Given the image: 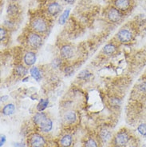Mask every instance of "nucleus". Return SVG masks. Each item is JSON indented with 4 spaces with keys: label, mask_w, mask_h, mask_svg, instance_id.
I'll return each mask as SVG.
<instances>
[{
    "label": "nucleus",
    "mask_w": 146,
    "mask_h": 147,
    "mask_svg": "<svg viewBox=\"0 0 146 147\" xmlns=\"http://www.w3.org/2000/svg\"><path fill=\"white\" fill-rule=\"evenodd\" d=\"M33 121L38 126H39L42 132H49L51 130L53 122L42 112H39L35 114L34 116Z\"/></svg>",
    "instance_id": "nucleus-1"
},
{
    "label": "nucleus",
    "mask_w": 146,
    "mask_h": 147,
    "mask_svg": "<svg viewBox=\"0 0 146 147\" xmlns=\"http://www.w3.org/2000/svg\"><path fill=\"white\" fill-rule=\"evenodd\" d=\"M31 26L36 32L44 33L47 30L48 26L46 22L42 18H36L31 22Z\"/></svg>",
    "instance_id": "nucleus-2"
},
{
    "label": "nucleus",
    "mask_w": 146,
    "mask_h": 147,
    "mask_svg": "<svg viewBox=\"0 0 146 147\" xmlns=\"http://www.w3.org/2000/svg\"><path fill=\"white\" fill-rule=\"evenodd\" d=\"M129 141V136L128 134L124 131H120L116 134L114 140H113V142L116 146L122 147L124 146L128 143Z\"/></svg>",
    "instance_id": "nucleus-3"
},
{
    "label": "nucleus",
    "mask_w": 146,
    "mask_h": 147,
    "mask_svg": "<svg viewBox=\"0 0 146 147\" xmlns=\"http://www.w3.org/2000/svg\"><path fill=\"white\" fill-rule=\"evenodd\" d=\"M42 38L38 34L32 33L28 36V43L33 48H38L42 45Z\"/></svg>",
    "instance_id": "nucleus-4"
},
{
    "label": "nucleus",
    "mask_w": 146,
    "mask_h": 147,
    "mask_svg": "<svg viewBox=\"0 0 146 147\" xmlns=\"http://www.w3.org/2000/svg\"><path fill=\"white\" fill-rule=\"evenodd\" d=\"M29 144L30 147H42L45 144V140L39 134H33L30 137Z\"/></svg>",
    "instance_id": "nucleus-5"
},
{
    "label": "nucleus",
    "mask_w": 146,
    "mask_h": 147,
    "mask_svg": "<svg viewBox=\"0 0 146 147\" xmlns=\"http://www.w3.org/2000/svg\"><path fill=\"white\" fill-rule=\"evenodd\" d=\"M132 34L128 30L122 29L117 33V38L120 40V42L123 43H127L132 40Z\"/></svg>",
    "instance_id": "nucleus-6"
},
{
    "label": "nucleus",
    "mask_w": 146,
    "mask_h": 147,
    "mask_svg": "<svg viewBox=\"0 0 146 147\" xmlns=\"http://www.w3.org/2000/svg\"><path fill=\"white\" fill-rule=\"evenodd\" d=\"M108 18L111 22H119L121 18V15L120 11L117 8H111L108 11Z\"/></svg>",
    "instance_id": "nucleus-7"
},
{
    "label": "nucleus",
    "mask_w": 146,
    "mask_h": 147,
    "mask_svg": "<svg viewBox=\"0 0 146 147\" xmlns=\"http://www.w3.org/2000/svg\"><path fill=\"white\" fill-rule=\"evenodd\" d=\"M60 53H61V56H62L63 59H68L73 57V51L72 47H69V46H63L61 48Z\"/></svg>",
    "instance_id": "nucleus-8"
},
{
    "label": "nucleus",
    "mask_w": 146,
    "mask_h": 147,
    "mask_svg": "<svg viewBox=\"0 0 146 147\" xmlns=\"http://www.w3.org/2000/svg\"><path fill=\"white\" fill-rule=\"evenodd\" d=\"M115 7L120 11H127L130 7L129 0H116Z\"/></svg>",
    "instance_id": "nucleus-9"
},
{
    "label": "nucleus",
    "mask_w": 146,
    "mask_h": 147,
    "mask_svg": "<svg viewBox=\"0 0 146 147\" xmlns=\"http://www.w3.org/2000/svg\"><path fill=\"white\" fill-rule=\"evenodd\" d=\"M60 11H61V6L58 3H52L49 4V6L47 7L48 13L52 16L58 15Z\"/></svg>",
    "instance_id": "nucleus-10"
},
{
    "label": "nucleus",
    "mask_w": 146,
    "mask_h": 147,
    "mask_svg": "<svg viewBox=\"0 0 146 147\" xmlns=\"http://www.w3.org/2000/svg\"><path fill=\"white\" fill-rule=\"evenodd\" d=\"M24 62L27 66H32L36 62V55L34 52H27L24 56Z\"/></svg>",
    "instance_id": "nucleus-11"
},
{
    "label": "nucleus",
    "mask_w": 146,
    "mask_h": 147,
    "mask_svg": "<svg viewBox=\"0 0 146 147\" xmlns=\"http://www.w3.org/2000/svg\"><path fill=\"white\" fill-rule=\"evenodd\" d=\"M61 145L63 147H69L71 143H72V138L70 135L66 134L65 136H63L61 139Z\"/></svg>",
    "instance_id": "nucleus-12"
},
{
    "label": "nucleus",
    "mask_w": 146,
    "mask_h": 147,
    "mask_svg": "<svg viewBox=\"0 0 146 147\" xmlns=\"http://www.w3.org/2000/svg\"><path fill=\"white\" fill-rule=\"evenodd\" d=\"M15 110V107L14 106V104H7V106H5L3 110V113L5 115H11L12 114H14Z\"/></svg>",
    "instance_id": "nucleus-13"
},
{
    "label": "nucleus",
    "mask_w": 146,
    "mask_h": 147,
    "mask_svg": "<svg viewBox=\"0 0 146 147\" xmlns=\"http://www.w3.org/2000/svg\"><path fill=\"white\" fill-rule=\"evenodd\" d=\"M30 74H31V76L36 80V81H39L41 79V78H42V75H41V73L40 71H39V70L37 68V67H35V66H34V67H32L31 69H30Z\"/></svg>",
    "instance_id": "nucleus-14"
},
{
    "label": "nucleus",
    "mask_w": 146,
    "mask_h": 147,
    "mask_svg": "<svg viewBox=\"0 0 146 147\" xmlns=\"http://www.w3.org/2000/svg\"><path fill=\"white\" fill-rule=\"evenodd\" d=\"M65 120L69 123H73L76 120V114L74 112L69 111L65 115Z\"/></svg>",
    "instance_id": "nucleus-15"
},
{
    "label": "nucleus",
    "mask_w": 146,
    "mask_h": 147,
    "mask_svg": "<svg viewBox=\"0 0 146 147\" xmlns=\"http://www.w3.org/2000/svg\"><path fill=\"white\" fill-rule=\"evenodd\" d=\"M69 12H70V9H66L64 11V12L62 13V15L60 16V18H59V23L60 24H64L65 22H66V20H67V18L69 17Z\"/></svg>",
    "instance_id": "nucleus-16"
},
{
    "label": "nucleus",
    "mask_w": 146,
    "mask_h": 147,
    "mask_svg": "<svg viewBox=\"0 0 146 147\" xmlns=\"http://www.w3.org/2000/svg\"><path fill=\"white\" fill-rule=\"evenodd\" d=\"M48 103H49V100L48 99H41V101L38 103V107H37V109L38 111H42L44 110L46 107H47Z\"/></svg>",
    "instance_id": "nucleus-17"
},
{
    "label": "nucleus",
    "mask_w": 146,
    "mask_h": 147,
    "mask_svg": "<svg viewBox=\"0 0 146 147\" xmlns=\"http://www.w3.org/2000/svg\"><path fill=\"white\" fill-rule=\"evenodd\" d=\"M100 138L102 140L103 142H106L107 140L110 139V132L109 130L106 129H103L100 132Z\"/></svg>",
    "instance_id": "nucleus-18"
},
{
    "label": "nucleus",
    "mask_w": 146,
    "mask_h": 147,
    "mask_svg": "<svg viewBox=\"0 0 146 147\" xmlns=\"http://www.w3.org/2000/svg\"><path fill=\"white\" fill-rule=\"evenodd\" d=\"M115 50H116V47L113 44H108L104 47L103 51L106 55H110V54H113V52L115 51Z\"/></svg>",
    "instance_id": "nucleus-19"
},
{
    "label": "nucleus",
    "mask_w": 146,
    "mask_h": 147,
    "mask_svg": "<svg viewBox=\"0 0 146 147\" xmlns=\"http://www.w3.org/2000/svg\"><path fill=\"white\" fill-rule=\"evenodd\" d=\"M18 7H17V6L16 5H14V4H11L7 8V13L8 15H14L15 14H17V12H18Z\"/></svg>",
    "instance_id": "nucleus-20"
},
{
    "label": "nucleus",
    "mask_w": 146,
    "mask_h": 147,
    "mask_svg": "<svg viewBox=\"0 0 146 147\" xmlns=\"http://www.w3.org/2000/svg\"><path fill=\"white\" fill-rule=\"evenodd\" d=\"M15 72L18 75H24L27 73V70L23 66H18L15 67Z\"/></svg>",
    "instance_id": "nucleus-21"
},
{
    "label": "nucleus",
    "mask_w": 146,
    "mask_h": 147,
    "mask_svg": "<svg viewBox=\"0 0 146 147\" xmlns=\"http://www.w3.org/2000/svg\"><path fill=\"white\" fill-rule=\"evenodd\" d=\"M137 130L141 135L146 136V123H143V124L139 125L138 127H137Z\"/></svg>",
    "instance_id": "nucleus-22"
},
{
    "label": "nucleus",
    "mask_w": 146,
    "mask_h": 147,
    "mask_svg": "<svg viewBox=\"0 0 146 147\" xmlns=\"http://www.w3.org/2000/svg\"><path fill=\"white\" fill-rule=\"evenodd\" d=\"M85 147H98V144L94 139H89L85 142Z\"/></svg>",
    "instance_id": "nucleus-23"
},
{
    "label": "nucleus",
    "mask_w": 146,
    "mask_h": 147,
    "mask_svg": "<svg viewBox=\"0 0 146 147\" xmlns=\"http://www.w3.org/2000/svg\"><path fill=\"white\" fill-rule=\"evenodd\" d=\"M90 75H91V74L89 73L88 70H83V71H81V72L79 74L78 78H80L81 79H86V78H88Z\"/></svg>",
    "instance_id": "nucleus-24"
},
{
    "label": "nucleus",
    "mask_w": 146,
    "mask_h": 147,
    "mask_svg": "<svg viewBox=\"0 0 146 147\" xmlns=\"http://www.w3.org/2000/svg\"><path fill=\"white\" fill-rule=\"evenodd\" d=\"M0 34H1V41H3L5 38V37L7 35V32H6V30L4 28H1L0 29Z\"/></svg>",
    "instance_id": "nucleus-25"
},
{
    "label": "nucleus",
    "mask_w": 146,
    "mask_h": 147,
    "mask_svg": "<svg viewBox=\"0 0 146 147\" xmlns=\"http://www.w3.org/2000/svg\"><path fill=\"white\" fill-rule=\"evenodd\" d=\"M139 89H140L141 91L144 92V93H146V82H142L141 84H140V86H139Z\"/></svg>",
    "instance_id": "nucleus-26"
},
{
    "label": "nucleus",
    "mask_w": 146,
    "mask_h": 147,
    "mask_svg": "<svg viewBox=\"0 0 146 147\" xmlns=\"http://www.w3.org/2000/svg\"><path fill=\"white\" fill-rule=\"evenodd\" d=\"M5 142H6V137L5 136H2L1 137V140H0V146H3L5 143Z\"/></svg>",
    "instance_id": "nucleus-27"
},
{
    "label": "nucleus",
    "mask_w": 146,
    "mask_h": 147,
    "mask_svg": "<svg viewBox=\"0 0 146 147\" xmlns=\"http://www.w3.org/2000/svg\"><path fill=\"white\" fill-rule=\"evenodd\" d=\"M66 3H67L69 4H73L74 2H75V0H64Z\"/></svg>",
    "instance_id": "nucleus-28"
},
{
    "label": "nucleus",
    "mask_w": 146,
    "mask_h": 147,
    "mask_svg": "<svg viewBox=\"0 0 146 147\" xmlns=\"http://www.w3.org/2000/svg\"><path fill=\"white\" fill-rule=\"evenodd\" d=\"M7 98H8L7 96H3V97H2V98H1V101H2V102H5V101H7Z\"/></svg>",
    "instance_id": "nucleus-29"
},
{
    "label": "nucleus",
    "mask_w": 146,
    "mask_h": 147,
    "mask_svg": "<svg viewBox=\"0 0 146 147\" xmlns=\"http://www.w3.org/2000/svg\"><path fill=\"white\" fill-rule=\"evenodd\" d=\"M130 147H136V146H130Z\"/></svg>",
    "instance_id": "nucleus-30"
},
{
    "label": "nucleus",
    "mask_w": 146,
    "mask_h": 147,
    "mask_svg": "<svg viewBox=\"0 0 146 147\" xmlns=\"http://www.w3.org/2000/svg\"><path fill=\"white\" fill-rule=\"evenodd\" d=\"M11 1H15V0H11Z\"/></svg>",
    "instance_id": "nucleus-31"
}]
</instances>
